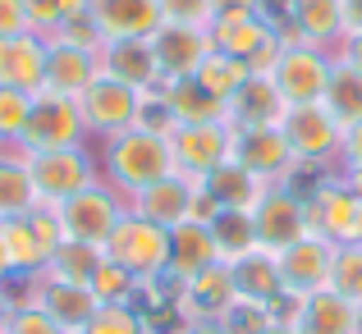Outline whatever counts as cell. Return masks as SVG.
<instances>
[{"instance_id":"obj_1","label":"cell","mask_w":362,"mask_h":334,"mask_svg":"<svg viewBox=\"0 0 362 334\" xmlns=\"http://www.w3.org/2000/svg\"><path fill=\"white\" fill-rule=\"evenodd\" d=\"M97 160H101V179L115 188L124 202H133L138 193L156 188L160 179L179 174L170 133L156 129V124H138V129L119 133V138H106Z\"/></svg>"},{"instance_id":"obj_2","label":"cell","mask_w":362,"mask_h":334,"mask_svg":"<svg viewBox=\"0 0 362 334\" xmlns=\"http://www.w3.org/2000/svg\"><path fill=\"white\" fill-rule=\"evenodd\" d=\"M101 252L115 266H124V270L142 284V293H147L151 284H160L170 275V229H160V225H151V220H142V215L129 211L115 225V234L106 238Z\"/></svg>"},{"instance_id":"obj_3","label":"cell","mask_w":362,"mask_h":334,"mask_svg":"<svg viewBox=\"0 0 362 334\" xmlns=\"http://www.w3.org/2000/svg\"><path fill=\"white\" fill-rule=\"evenodd\" d=\"M28 156V151H23ZM28 174H33L37 202L46 211L64 206L69 197H78L83 188L101 184V160L92 156V147H64V151H33L28 156Z\"/></svg>"},{"instance_id":"obj_4","label":"cell","mask_w":362,"mask_h":334,"mask_svg":"<svg viewBox=\"0 0 362 334\" xmlns=\"http://www.w3.org/2000/svg\"><path fill=\"white\" fill-rule=\"evenodd\" d=\"M284 138L293 147V160L303 169H326L335 174L339 169V156H344V124L330 114L326 101L317 106H289L284 110Z\"/></svg>"},{"instance_id":"obj_5","label":"cell","mask_w":362,"mask_h":334,"mask_svg":"<svg viewBox=\"0 0 362 334\" xmlns=\"http://www.w3.org/2000/svg\"><path fill=\"white\" fill-rule=\"evenodd\" d=\"M151 101H156V92H138V88H129V83L101 73V78L78 97L83 124H88V138H101V142H106V138H119V133L138 129V124L147 119Z\"/></svg>"},{"instance_id":"obj_6","label":"cell","mask_w":362,"mask_h":334,"mask_svg":"<svg viewBox=\"0 0 362 334\" xmlns=\"http://www.w3.org/2000/svg\"><path fill=\"white\" fill-rule=\"evenodd\" d=\"M64 147H88V124L74 97L60 92H37L33 97V114H28V129L18 138V151H64Z\"/></svg>"},{"instance_id":"obj_7","label":"cell","mask_w":362,"mask_h":334,"mask_svg":"<svg viewBox=\"0 0 362 334\" xmlns=\"http://www.w3.org/2000/svg\"><path fill=\"white\" fill-rule=\"evenodd\" d=\"M55 215H60L64 238L88 243V247H106V238L115 234V225L129 215V202H124L115 188L101 179V184L83 188L78 197H69L64 206H55Z\"/></svg>"},{"instance_id":"obj_8","label":"cell","mask_w":362,"mask_h":334,"mask_svg":"<svg viewBox=\"0 0 362 334\" xmlns=\"http://www.w3.org/2000/svg\"><path fill=\"white\" fill-rule=\"evenodd\" d=\"M330 73H335V51H321V46H284L280 60L271 69V83L280 88L284 106H317L326 101Z\"/></svg>"},{"instance_id":"obj_9","label":"cell","mask_w":362,"mask_h":334,"mask_svg":"<svg viewBox=\"0 0 362 334\" xmlns=\"http://www.w3.org/2000/svg\"><path fill=\"white\" fill-rule=\"evenodd\" d=\"M308 220H312V234L330 238L335 247L362 243V202L349 193V184L339 174H326L308 193Z\"/></svg>"},{"instance_id":"obj_10","label":"cell","mask_w":362,"mask_h":334,"mask_svg":"<svg viewBox=\"0 0 362 334\" xmlns=\"http://www.w3.org/2000/svg\"><path fill=\"white\" fill-rule=\"evenodd\" d=\"M170 147H175L179 174L202 184L211 169H221L234 156V129L230 124H175L170 129Z\"/></svg>"},{"instance_id":"obj_11","label":"cell","mask_w":362,"mask_h":334,"mask_svg":"<svg viewBox=\"0 0 362 334\" xmlns=\"http://www.w3.org/2000/svg\"><path fill=\"white\" fill-rule=\"evenodd\" d=\"M234 165H243L247 174H257L262 184H289L293 174H298V160H293V147L289 138H284L280 124H271V129H234Z\"/></svg>"},{"instance_id":"obj_12","label":"cell","mask_w":362,"mask_h":334,"mask_svg":"<svg viewBox=\"0 0 362 334\" xmlns=\"http://www.w3.org/2000/svg\"><path fill=\"white\" fill-rule=\"evenodd\" d=\"M252 234L262 247H271V252H280V247L298 243V238L312 234V220H308V197L293 193L289 184H275L266 188V197L257 202L252 211Z\"/></svg>"},{"instance_id":"obj_13","label":"cell","mask_w":362,"mask_h":334,"mask_svg":"<svg viewBox=\"0 0 362 334\" xmlns=\"http://www.w3.org/2000/svg\"><path fill=\"white\" fill-rule=\"evenodd\" d=\"M330 270H335V243L321 234H308L298 243L280 247V280L284 298H308V293L330 289Z\"/></svg>"},{"instance_id":"obj_14","label":"cell","mask_w":362,"mask_h":334,"mask_svg":"<svg viewBox=\"0 0 362 334\" xmlns=\"http://www.w3.org/2000/svg\"><path fill=\"white\" fill-rule=\"evenodd\" d=\"M234 302H239V289H234L230 261L206 266L175 289V307L184 311V326L188 321H225L234 311Z\"/></svg>"},{"instance_id":"obj_15","label":"cell","mask_w":362,"mask_h":334,"mask_svg":"<svg viewBox=\"0 0 362 334\" xmlns=\"http://www.w3.org/2000/svg\"><path fill=\"white\" fill-rule=\"evenodd\" d=\"M284 14L289 28H280L284 46H321V51H335L344 42V0H284Z\"/></svg>"},{"instance_id":"obj_16","label":"cell","mask_w":362,"mask_h":334,"mask_svg":"<svg viewBox=\"0 0 362 334\" xmlns=\"http://www.w3.org/2000/svg\"><path fill=\"white\" fill-rule=\"evenodd\" d=\"M9 298H33L64 334H83L101 311L97 293L88 284H64V280H28V293H9Z\"/></svg>"},{"instance_id":"obj_17","label":"cell","mask_w":362,"mask_h":334,"mask_svg":"<svg viewBox=\"0 0 362 334\" xmlns=\"http://www.w3.org/2000/svg\"><path fill=\"white\" fill-rule=\"evenodd\" d=\"M206 32H211L216 51L230 55V60H243L247 69L262 51H271L280 42V28H275L271 14H216Z\"/></svg>"},{"instance_id":"obj_18","label":"cell","mask_w":362,"mask_h":334,"mask_svg":"<svg viewBox=\"0 0 362 334\" xmlns=\"http://www.w3.org/2000/svg\"><path fill=\"white\" fill-rule=\"evenodd\" d=\"M151 51L160 64V83L165 78H193L206 64V55L216 51L206 28H184V23H160L151 32Z\"/></svg>"},{"instance_id":"obj_19","label":"cell","mask_w":362,"mask_h":334,"mask_svg":"<svg viewBox=\"0 0 362 334\" xmlns=\"http://www.w3.org/2000/svg\"><path fill=\"white\" fill-rule=\"evenodd\" d=\"M46 42H51V51H46V92L78 101L101 78V51L78 42H60V37H46Z\"/></svg>"},{"instance_id":"obj_20","label":"cell","mask_w":362,"mask_h":334,"mask_svg":"<svg viewBox=\"0 0 362 334\" xmlns=\"http://www.w3.org/2000/svg\"><path fill=\"white\" fill-rule=\"evenodd\" d=\"M88 18L101 42H138L165 23L160 0H88Z\"/></svg>"},{"instance_id":"obj_21","label":"cell","mask_w":362,"mask_h":334,"mask_svg":"<svg viewBox=\"0 0 362 334\" xmlns=\"http://www.w3.org/2000/svg\"><path fill=\"white\" fill-rule=\"evenodd\" d=\"M46 51H51V42L42 32L0 37V88L37 97L46 88Z\"/></svg>"},{"instance_id":"obj_22","label":"cell","mask_w":362,"mask_h":334,"mask_svg":"<svg viewBox=\"0 0 362 334\" xmlns=\"http://www.w3.org/2000/svg\"><path fill=\"white\" fill-rule=\"evenodd\" d=\"M284 97L271 83V73H247V78L234 88V97L225 101V124L230 129H271V124H284Z\"/></svg>"},{"instance_id":"obj_23","label":"cell","mask_w":362,"mask_h":334,"mask_svg":"<svg viewBox=\"0 0 362 334\" xmlns=\"http://www.w3.org/2000/svg\"><path fill=\"white\" fill-rule=\"evenodd\" d=\"M230 270H234V289H239L243 302L271 307L275 316H280V302H289V298H284V280H280V252H271V247H252V252L234 256Z\"/></svg>"},{"instance_id":"obj_24","label":"cell","mask_w":362,"mask_h":334,"mask_svg":"<svg viewBox=\"0 0 362 334\" xmlns=\"http://www.w3.org/2000/svg\"><path fill=\"white\" fill-rule=\"evenodd\" d=\"M216 261H225V256H221V243H216V229L206 220H184V225L170 229V275H165V284L179 289L184 280H193L197 270H206V266H216Z\"/></svg>"},{"instance_id":"obj_25","label":"cell","mask_w":362,"mask_h":334,"mask_svg":"<svg viewBox=\"0 0 362 334\" xmlns=\"http://www.w3.org/2000/svg\"><path fill=\"white\" fill-rule=\"evenodd\" d=\"M46 261L51 252L37 238L33 215H5L0 220V266L9 270V280H42Z\"/></svg>"},{"instance_id":"obj_26","label":"cell","mask_w":362,"mask_h":334,"mask_svg":"<svg viewBox=\"0 0 362 334\" xmlns=\"http://www.w3.org/2000/svg\"><path fill=\"white\" fill-rule=\"evenodd\" d=\"M156 110L175 124H225V101L211 97L197 78H165L156 88Z\"/></svg>"},{"instance_id":"obj_27","label":"cell","mask_w":362,"mask_h":334,"mask_svg":"<svg viewBox=\"0 0 362 334\" xmlns=\"http://www.w3.org/2000/svg\"><path fill=\"white\" fill-rule=\"evenodd\" d=\"M289 321L298 326V334H362V307H354L349 298H339L335 289L298 298Z\"/></svg>"},{"instance_id":"obj_28","label":"cell","mask_w":362,"mask_h":334,"mask_svg":"<svg viewBox=\"0 0 362 334\" xmlns=\"http://www.w3.org/2000/svg\"><path fill=\"white\" fill-rule=\"evenodd\" d=\"M197 188H202V184H193V179H184V174L160 179L156 188H147V193L133 197L129 211H133V215H142V220H151V225H160V229H175V225L193 220Z\"/></svg>"},{"instance_id":"obj_29","label":"cell","mask_w":362,"mask_h":334,"mask_svg":"<svg viewBox=\"0 0 362 334\" xmlns=\"http://www.w3.org/2000/svg\"><path fill=\"white\" fill-rule=\"evenodd\" d=\"M101 73L129 83L138 92H156L160 88V64L156 51H151V37H138V42H106L101 46Z\"/></svg>"},{"instance_id":"obj_30","label":"cell","mask_w":362,"mask_h":334,"mask_svg":"<svg viewBox=\"0 0 362 334\" xmlns=\"http://www.w3.org/2000/svg\"><path fill=\"white\" fill-rule=\"evenodd\" d=\"M266 188L271 184H262L257 174H247L243 165H234V160H225L221 169H211V174L202 179V193L211 197L216 211H239V215L257 211V202L266 197Z\"/></svg>"},{"instance_id":"obj_31","label":"cell","mask_w":362,"mask_h":334,"mask_svg":"<svg viewBox=\"0 0 362 334\" xmlns=\"http://www.w3.org/2000/svg\"><path fill=\"white\" fill-rule=\"evenodd\" d=\"M42 211L37 202V188H33V174H28V156L18 147L0 151V220L5 215H33Z\"/></svg>"},{"instance_id":"obj_32","label":"cell","mask_w":362,"mask_h":334,"mask_svg":"<svg viewBox=\"0 0 362 334\" xmlns=\"http://www.w3.org/2000/svg\"><path fill=\"white\" fill-rule=\"evenodd\" d=\"M101 247H88V243H74V238H64L60 247H55V256L46 261V275L42 280H64V284H88L92 270L101 266Z\"/></svg>"},{"instance_id":"obj_33","label":"cell","mask_w":362,"mask_h":334,"mask_svg":"<svg viewBox=\"0 0 362 334\" xmlns=\"http://www.w3.org/2000/svg\"><path fill=\"white\" fill-rule=\"evenodd\" d=\"M326 106L344 129L362 119V73L358 69H349V64L335 60V73H330V88H326Z\"/></svg>"},{"instance_id":"obj_34","label":"cell","mask_w":362,"mask_h":334,"mask_svg":"<svg viewBox=\"0 0 362 334\" xmlns=\"http://www.w3.org/2000/svg\"><path fill=\"white\" fill-rule=\"evenodd\" d=\"M88 289L97 293V302L101 307H115V302H133L142 293V284L133 280L124 266H115L110 256H101V266L92 270V280H88Z\"/></svg>"},{"instance_id":"obj_35","label":"cell","mask_w":362,"mask_h":334,"mask_svg":"<svg viewBox=\"0 0 362 334\" xmlns=\"http://www.w3.org/2000/svg\"><path fill=\"white\" fill-rule=\"evenodd\" d=\"M247 73H252V69H247V64H243V60H230V55H221V51H211V55H206V64H202V69H197V73H193V78H197V83H202V88H206V92H211V97H221V101H230V97H234V88H239V83L247 78Z\"/></svg>"},{"instance_id":"obj_36","label":"cell","mask_w":362,"mask_h":334,"mask_svg":"<svg viewBox=\"0 0 362 334\" xmlns=\"http://www.w3.org/2000/svg\"><path fill=\"white\" fill-rule=\"evenodd\" d=\"M23 9H28V23H33V32L55 37L64 23H74V18L88 14V0H23Z\"/></svg>"},{"instance_id":"obj_37","label":"cell","mask_w":362,"mask_h":334,"mask_svg":"<svg viewBox=\"0 0 362 334\" xmlns=\"http://www.w3.org/2000/svg\"><path fill=\"white\" fill-rule=\"evenodd\" d=\"M83 334H151V316L138 302H115V307H101Z\"/></svg>"},{"instance_id":"obj_38","label":"cell","mask_w":362,"mask_h":334,"mask_svg":"<svg viewBox=\"0 0 362 334\" xmlns=\"http://www.w3.org/2000/svg\"><path fill=\"white\" fill-rule=\"evenodd\" d=\"M211 229H216V243H221V256H225V261H234V256L262 247V243H257V234H252V215L221 211V215L211 220Z\"/></svg>"},{"instance_id":"obj_39","label":"cell","mask_w":362,"mask_h":334,"mask_svg":"<svg viewBox=\"0 0 362 334\" xmlns=\"http://www.w3.org/2000/svg\"><path fill=\"white\" fill-rule=\"evenodd\" d=\"M330 289L339 298H349L354 307H362V243L335 247V270H330Z\"/></svg>"},{"instance_id":"obj_40","label":"cell","mask_w":362,"mask_h":334,"mask_svg":"<svg viewBox=\"0 0 362 334\" xmlns=\"http://www.w3.org/2000/svg\"><path fill=\"white\" fill-rule=\"evenodd\" d=\"M28 114H33V97L28 92L0 88V151L18 147V138L28 129Z\"/></svg>"},{"instance_id":"obj_41","label":"cell","mask_w":362,"mask_h":334,"mask_svg":"<svg viewBox=\"0 0 362 334\" xmlns=\"http://www.w3.org/2000/svg\"><path fill=\"white\" fill-rule=\"evenodd\" d=\"M160 18L165 23H184V28H211L216 0H160Z\"/></svg>"},{"instance_id":"obj_42","label":"cell","mask_w":362,"mask_h":334,"mask_svg":"<svg viewBox=\"0 0 362 334\" xmlns=\"http://www.w3.org/2000/svg\"><path fill=\"white\" fill-rule=\"evenodd\" d=\"M9 302H14V321H9V334H64L42 307H37L33 298H9Z\"/></svg>"},{"instance_id":"obj_43","label":"cell","mask_w":362,"mask_h":334,"mask_svg":"<svg viewBox=\"0 0 362 334\" xmlns=\"http://www.w3.org/2000/svg\"><path fill=\"white\" fill-rule=\"evenodd\" d=\"M18 32H33L23 0H0V37H18Z\"/></svg>"},{"instance_id":"obj_44","label":"cell","mask_w":362,"mask_h":334,"mask_svg":"<svg viewBox=\"0 0 362 334\" xmlns=\"http://www.w3.org/2000/svg\"><path fill=\"white\" fill-rule=\"evenodd\" d=\"M339 169H362V119L344 129V156H339Z\"/></svg>"},{"instance_id":"obj_45","label":"cell","mask_w":362,"mask_h":334,"mask_svg":"<svg viewBox=\"0 0 362 334\" xmlns=\"http://www.w3.org/2000/svg\"><path fill=\"white\" fill-rule=\"evenodd\" d=\"M335 60H339V64H349V69H358V73H362V32L344 37V42L335 46Z\"/></svg>"},{"instance_id":"obj_46","label":"cell","mask_w":362,"mask_h":334,"mask_svg":"<svg viewBox=\"0 0 362 334\" xmlns=\"http://www.w3.org/2000/svg\"><path fill=\"white\" fill-rule=\"evenodd\" d=\"M216 14H266V0H216Z\"/></svg>"},{"instance_id":"obj_47","label":"cell","mask_w":362,"mask_h":334,"mask_svg":"<svg viewBox=\"0 0 362 334\" xmlns=\"http://www.w3.org/2000/svg\"><path fill=\"white\" fill-rule=\"evenodd\" d=\"M362 32V0H344V37Z\"/></svg>"},{"instance_id":"obj_48","label":"cell","mask_w":362,"mask_h":334,"mask_svg":"<svg viewBox=\"0 0 362 334\" xmlns=\"http://www.w3.org/2000/svg\"><path fill=\"white\" fill-rule=\"evenodd\" d=\"M179 334H230L225 321H188V326H179Z\"/></svg>"},{"instance_id":"obj_49","label":"cell","mask_w":362,"mask_h":334,"mask_svg":"<svg viewBox=\"0 0 362 334\" xmlns=\"http://www.w3.org/2000/svg\"><path fill=\"white\" fill-rule=\"evenodd\" d=\"M339 179H344V184H349V193H354L358 202H362V169H339Z\"/></svg>"},{"instance_id":"obj_50","label":"cell","mask_w":362,"mask_h":334,"mask_svg":"<svg viewBox=\"0 0 362 334\" xmlns=\"http://www.w3.org/2000/svg\"><path fill=\"white\" fill-rule=\"evenodd\" d=\"M9 321H14V302L9 293H0V334H9Z\"/></svg>"},{"instance_id":"obj_51","label":"cell","mask_w":362,"mask_h":334,"mask_svg":"<svg viewBox=\"0 0 362 334\" xmlns=\"http://www.w3.org/2000/svg\"><path fill=\"white\" fill-rule=\"evenodd\" d=\"M262 334H298V326H293V321H271Z\"/></svg>"},{"instance_id":"obj_52","label":"cell","mask_w":362,"mask_h":334,"mask_svg":"<svg viewBox=\"0 0 362 334\" xmlns=\"http://www.w3.org/2000/svg\"><path fill=\"white\" fill-rule=\"evenodd\" d=\"M0 293H9V270L0 266Z\"/></svg>"}]
</instances>
